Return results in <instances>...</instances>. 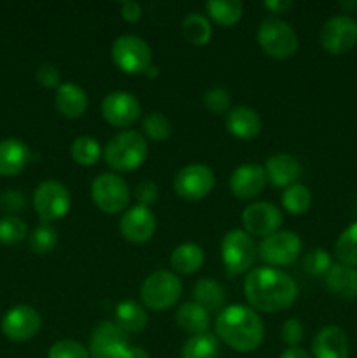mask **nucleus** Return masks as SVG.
<instances>
[{
    "mask_svg": "<svg viewBox=\"0 0 357 358\" xmlns=\"http://www.w3.org/2000/svg\"><path fill=\"white\" fill-rule=\"evenodd\" d=\"M245 299L262 313L284 311L296 301L298 285L287 273L275 268H254L244 282Z\"/></svg>",
    "mask_w": 357,
    "mask_h": 358,
    "instance_id": "obj_1",
    "label": "nucleus"
},
{
    "mask_svg": "<svg viewBox=\"0 0 357 358\" xmlns=\"http://www.w3.org/2000/svg\"><path fill=\"white\" fill-rule=\"evenodd\" d=\"M216 336L230 348L248 353L261 346L265 339V325L252 308L231 304L217 315Z\"/></svg>",
    "mask_w": 357,
    "mask_h": 358,
    "instance_id": "obj_2",
    "label": "nucleus"
},
{
    "mask_svg": "<svg viewBox=\"0 0 357 358\" xmlns=\"http://www.w3.org/2000/svg\"><path fill=\"white\" fill-rule=\"evenodd\" d=\"M147 140L142 133L121 131L107 143L105 147V163L115 171H133L142 166L144 161L147 159Z\"/></svg>",
    "mask_w": 357,
    "mask_h": 358,
    "instance_id": "obj_3",
    "label": "nucleus"
},
{
    "mask_svg": "<svg viewBox=\"0 0 357 358\" xmlns=\"http://www.w3.org/2000/svg\"><path fill=\"white\" fill-rule=\"evenodd\" d=\"M182 296V283L175 273L154 271L140 287V299L153 311L174 308Z\"/></svg>",
    "mask_w": 357,
    "mask_h": 358,
    "instance_id": "obj_4",
    "label": "nucleus"
},
{
    "mask_svg": "<svg viewBox=\"0 0 357 358\" xmlns=\"http://www.w3.org/2000/svg\"><path fill=\"white\" fill-rule=\"evenodd\" d=\"M258 44L270 58L287 59L298 51V35L289 23L270 17L259 24Z\"/></svg>",
    "mask_w": 357,
    "mask_h": 358,
    "instance_id": "obj_5",
    "label": "nucleus"
},
{
    "mask_svg": "<svg viewBox=\"0 0 357 358\" xmlns=\"http://www.w3.org/2000/svg\"><path fill=\"white\" fill-rule=\"evenodd\" d=\"M112 62L125 73H144L153 65V51L144 38L121 35L112 42Z\"/></svg>",
    "mask_w": 357,
    "mask_h": 358,
    "instance_id": "obj_6",
    "label": "nucleus"
},
{
    "mask_svg": "<svg viewBox=\"0 0 357 358\" xmlns=\"http://www.w3.org/2000/svg\"><path fill=\"white\" fill-rule=\"evenodd\" d=\"M255 255H258V248L251 234L241 229H233L224 234L220 241V257L227 271L234 275L248 271L254 264Z\"/></svg>",
    "mask_w": 357,
    "mask_h": 358,
    "instance_id": "obj_7",
    "label": "nucleus"
},
{
    "mask_svg": "<svg viewBox=\"0 0 357 358\" xmlns=\"http://www.w3.org/2000/svg\"><path fill=\"white\" fill-rule=\"evenodd\" d=\"M34 208L46 224L63 219L70 210L69 189L58 180H44L34 191Z\"/></svg>",
    "mask_w": 357,
    "mask_h": 358,
    "instance_id": "obj_8",
    "label": "nucleus"
},
{
    "mask_svg": "<svg viewBox=\"0 0 357 358\" xmlns=\"http://www.w3.org/2000/svg\"><path fill=\"white\" fill-rule=\"evenodd\" d=\"M91 198L98 210L114 215L128 206L130 189L119 175L102 173L91 184Z\"/></svg>",
    "mask_w": 357,
    "mask_h": 358,
    "instance_id": "obj_9",
    "label": "nucleus"
},
{
    "mask_svg": "<svg viewBox=\"0 0 357 358\" xmlns=\"http://www.w3.org/2000/svg\"><path fill=\"white\" fill-rule=\"evenodd\" d=\"M216 185V175L206 164L192 163L184 166L177 171L174 178V189L182 199L188 201H198L205 196L210 194V191Z\"/></svg>",
    "mask_w": 357,
    "mask_h": 358,
    "instance_id": "obj_10",
    "label": "nucleus"
},
{
    "mask_svg": "<svg viewBox=\"0 0 357 358\" xmlns=\"http://www.w3.org/2000/svg\"><path fill=\"white\" fill-rule=\"evenodd\" d=\"M301 254V240L293 231H276L262 238L258 255L268 266H289Z\"/></svg>",
    "mask_w": 357,
    "mask_h": 358,
    "instance_id": "obj_11",
    "label": "nucleus"
},
{
    "mask_svg": "<svg viewBox=\"0 0 357 358\" xmlns=\"http://www.w3.org/2000/svg\"><path fill=\"white\" fill-rule=\"evenodd\" d=\"M321 45L329 55H345L357 44V23L346 14L332 16L322 24Z\"/></svg>",
    "mask_w": 357,
    "mask_h": 358,
    "instance_id": "obj_12",
    "label": "nucleus"
},
{
    "mask_svg": "<svg viewBox=\"0 0 357 358\" xmlns=\"http://www.w3.org/2000/svg\"><path fill=\"white\" fill-rule=\"evenodd\" d=\"M128 334L115 322H102L90 338L91 358H122L128 352Z\"/></svg>",
    "mask_w": 357,
    "mask_h": 358,
    "instance_id": "obj_13",
    "label": "nucleus"
},
{
    "mask_svg": "<svg viewBox=\"0 0 357 358\" xmlns=\"http://www.w3.org/2000/svg\"><path fill=\"white\" fill-rule=\"evenodd\" d=\"M41 324L42 318L35 308L28 304H18L4 315L0 329L7 339L21 343L34 338L41 329Z\"/></svg>",
    "mask_w": 357,
    "mask_h": 358,
    "instance_id": "obj_14",
    "label": "nucleus"
},
{
    "mask_svg": "<svg viewBox=\"0 0 357 358\" xmlns=\"http://www.w3.org/2000/svg\"><path fill=\"white\" fill-rule=\"evenodd\" d=\"M282 222V212L268 201L252 203L241 213V224L245 227V233H248L251 236H270V234L279 231Z\"/></svg>",
    "mask_w": 357,
    "mask_h": 358,
    "instance_id": "obj_15",
    "label": "nucleus"
},
{
    "mask_svg": "<svg viewBox=\"0 0 357 358\" xmlns=\"http://www.w3.org/2000/svg\"><path fill=\"white\" fill-rule=\"evenodd\" d=\"M140 112H142L140 101L126 91H114L102 101V115L114 128L132 126L140 117Z\"/></svg>",
    "mask_w": 357,
    "mask_h": 358,
    "instance_id": "obj_16",
    "label": "nucleus"
},
{
    "mask_svg": "<svg viewBox=\"0 0 357 358\" xmlns=\"http://www.w3.org/2000/svg\"><path fill=\"white\" fill-rule=\"evenodd\" d=\"M119 231L130 243H146L156 233V217L149 206L135 205L122 213Z\"/></svg>",
    "mask_w": 357,
    "mask_h": 358,
    "instance_id": "obj_17",
    "label": "nucleus"
},
{
    "mask_svg": "<svg viewBox=\"0 0 357 358\" xmlns=\"http://www.w3.org/2000/svg\"><path fill=\"white\" fill-rule=\"evenodd\" d=\"M266 173L261 164H240L230 177V189L237 198L252 199L265 189Z\"/></svg>",
    "mask_w": 357,
    "mask_h": 358,
    "instance_id": "obj_18",
    "label": "nucleus"
},
{
    "mask_svg": "<svg viewBox=\"0 0 357 358\" xmlns=\"http://www.w3.org/2000/svg\"><path fill=\"white\" fill-rule=\"evenodd\" d=\"M266 180L273 185V187H289V185L298 184L303 168L301 163L290 154H275V156L268 157L265 164Z\"/></svg>",
    "mask_w": 357,
    "mask_h": 358,
    "instance_id": "obj_19",
    "label": "nucleus"
},
{
    "mask_svg": "<svg viewBox=\"0 0 357 358\" xmlns=\"http://www.w3.org/2000/svg\"><path fill=\"white\" fill-rule=\"evenodd\" d=\"M314 358H346L349 357V341L343 329L328 325L317 332L312 343Z\"/></svg>",
    "mask_w": 357,
    "mask_h": 358,
    "instance_id": "obj_20",
    "label": "nucleus"
},
{
    "mask_svg": "<svg viewBox=\"0 0 357 358\" xmlns=\"http://www.w3.org/2000/svg\"><path fill=\"white\" fill-rule=\"evenodd\" d=\"M31 152L24 142L18 138L0 140V175L14 177L28 166Z\"/></svg>",
    "mask_w": 357,
    "mask_h": 358,
    "instance_id": "obj_21",
    "label": "nucleus"
},
{
    "mask_svg": "<svg viewBox=\"0 0 357 358\" xmlns=\"http://www.w3.org/2000/svg\"><path fill=\"white\" fill-rule=\"evenodd\" d=\"M226 128L237 138L252 140L261 133L262 122L254 108L240 105V107H234L227 112Z\"/></svg>",
    "mask_w": 357,
    "mask_h": 358,
    "instance_id": "obj_22",
    "label": "nucleus"
},
{
    "mask_svg": "<svg viewBox=\"0 0 357 358\" xmlns=\"http://www.w3.org/2000/svg\"><path fill=\"white\" fill-rule=\"evenodd\" d=\"M55 107L63 117L77 119L84 115L88 108V94L86 91L76 83H62V86L56 90Z\"/></svg>",
    "mask_w": 357,
    "mask_h": 358,
    "instance_id": "obj_23",
    "label": "nucleus"
},
{
    "mask_svg": "<svg viewBox=\"0 0 357 358\" xmlns=\"http://www.w3.org/2000/svg\"><path fill=\"white\" fill-rule=\"evenodd\" d=\"M326 285L335 296L343 299L357 297V268L345 264H332L326 275Z\"/></svg>",
    "mask_w": 357,
    "mask_h": 358,
    "instance_id": "obj_24",
    "label": "nucleus"
},
{
    "mask_svg": "<svg viewBox=\"0 0 357 358\" xmlns=\"http://www.w3.org/2000/svg\"><path fill=\"white\" fill-rule=\"evenodd\" d=\"M175 322L189 336H200L209 331L210 313L206 310H203L200 304L186 303L175 313Z\"/></svg>",
    "mask_w": 357,
    "mask_h": 358,
    "instance_id": "obj_25",
    "label": "nucleus"
},
{
    "mask_svg": "<svg viewBox=\"0 0 357 358\" xmlns=\"http://www.w3.org/2000/svg\"><path fill=\"white\" fill-rule=\"evenodd\" d=\"M203 262H205V254H203V248L196 243L178 245L170 255L172 268L181 275H192L202 269Z\"/></svg>",
    "mask_w": 357,
    "mask_h": 358,
    "instance_id": "obj_26",
    "label": "nucleus"
},
{
    "mask_svg": "<svg viewBox=\"0 0 357 358\" xmlns=\"http://www.w3.org/2000/svg\"><path fill=\"white\" fill-rule=\"evenodd\" d=\"M192 297H195V303L200 304L203 310H206L209 313H216L224 306L226 294H224L223 285L214 278H202L196 282L195 289H192Z\"/></svg>",
    "mask_w": 357,
    "mask_h": 358,
    "instance_id": "obj_27",
    "label": "nucleus"
},
{
    "mask_svg": "<svg viewBox=\"0 0 357 358\" xmlns=\"http://www.w3.org/2000/svg\"><path fill=\"white\" fill-rule=\"evenodd\" d=\"M115 324L126 334H136L147 325V311L135 301H122L115 308Z\"/></svg>",
    "mask_w": 357,
    "mask_h": 358,
    "instance_id": "obj_28",
    "label": "nucleus"
},
{
    "mask_svg": "<svg viewBox=\"0 0 357 358\" xmlns=\"http://www.w3.org/2000/svg\"><path fill=\"white\" fill-rule=\"evenodd\" d=\"M205 7L209 16L220 27H233L244 16V3L238 0H209Z\"/></svg>",
    "mask_w": 357,
    "mask_h": 358,
    "instance_id": "obj_29",
    "label": "nucleus"
},
{
    "mask_svg": "<svg viewBox=\"0 0 357 358\" xmlns=\"http://www.w3.org/2000/svg\"><path fill=\"white\" fill-rule=\"evenodd\" d=\"M220 346L217 336L200 334L191 336L188 341L184 343L181 350V358H219Z\"/></svg>",
    "mask_w": 357,
    "mask_h": 358,
    "instance_id": "obj_30",
    "label": "nucleus"
},
{
    "mask_svg": "<svg viewBox=\"0 0 357 358\" xmlns=\"http://www.w3.org/2000/svg\"><path fill=\"white\" fill-rule=\"evenodd\" d=\"M182 35L186 41L192 45H205L212 37V27L210 21L203 14L192 13L188 14L182 21Z\"/></svg>",
    "mask_w": 357,
    "mask_h": 358,
    "instance_id": "obj_31",
    "label": "nucleus"
},
{
    "mask_svg": "<svg viewBox=\"0 0 357 358\" xmlns=\"http://www.w3.org/2000/svg\"><path fill=\"white\" fill-rule=\"evenodd\" d=\"M70 156L80 166H93L102 156L100 143L93 136H77L72 142V147H70Z\"/></svg>",
    "mask_w": 357,
    "mask_h": 358,
    "instance_id": "obj_32",
    "label": "nucleus"
},
{
    "mask_svg": "<svg viewBox=\"0 0 357 358\" xmlns=\"http://www.w3.org/2000/svg\"><path fill=\"white\" fill-rule=\"evenodd\" d=\"M335 255L340 264L357 268V222L350 224L335 245Z\"/></svg>",
    "mask_w": 357,
    "mask_h": 358,
    "instance_id": "obj_33",
    "label": "nucleus"
},
{
    "mask_svg": "<svg viewBox=\"0 0 357 358\" xmlns=\"http://www.w3.org/2000/svg\"><path fill=\"white\" fill-rule=\"evenodd\" d=\"M312 203V194L303 184H293L286 187L282 194V206L290 215H301L308 210Z\"/></svg>",
    "mask_w": 357,
    "mask_h": 358,
    "instance_id": "obj_34",
    "label": "nucleus"
},
{
    "mask_svg": "<svg viewBox=\"0 0 357 358\" xmlns=\"http://www.w3.org/2000/svg\"><path fill=\"white\" fill-rule=\"evenodd\" d=\"M28 245H30L31 252H35V254H51L56 245H58V231L46 222L41 224V226L31 231L30 238H28Z\"/></svg>",
    "mask_w": 357,
    "mask_h": 358,
    "instance_id": "obj_35",
    "label": "nucleus"
},
{
    "mask_svg": "<svg viewBox=\"0 0 357 358\" xmlns=\"http://www.w3.org/2000/svg\"><path fill=\"white\" fill-rule=\"evenodd\" d=\"M146 140L150 142H164L172 135V122L160 112H150L144 117L142 122Z\"/></svg>",
    "mask_w": 357,
    "mask_h": 358,
    "instance_id": "obj_36",
    "label": "nucleus"
},
{
    "mask_svg": "<svg viewBox=\"0 0 357 358\" xmlns=\"http://www.w3.org/2000/svg\"><path fill=\"white\" fill-rule=\"evenodd\" d=\"M27 224L16 215H6L0 219V245H18L27 238Z\"/></svg>",
    "mask_w": 357,
    "mask_h": 358,
    "instance_id": "obj_37",
    "label": "nucleus"
},
{
    "mask_svg": "<svg viewBox=\"0 0 357 358\" xmlns=\"http://www.w3.org/2000/svg\"><path fill=\"white\" fill-rule=\"evenodd\" d=\"M304 271L312 276H322L328 275V271L331 269V255L328 254V250L324 248H314V250L308 252L304 255Z\"/></svg>",
    "mask_w": 357,
    "mask_h": 358,
    "instance_id": "obj_38",
    "label": "nucleus"
},
{
    "mask_svg": "<svg viewBox=\"0 0 357 358\" xmlns=\"http://www.w3.org/2000/svg\"><path fill=\"white\" fill-rule=\"evenodd\" d=\"M203 105L216 115L227 114L231 110V94L223 87H212L203 94Z\"/></svg>",
    "mask_w": 357,
    "mask_h": 358,
    "instance_id": "obj_39",
    "label": "nucleus"
},
{
    "mask_svg": "<svg viewBox=\"0 0 357 358\" xmlns=\"http://www.w3.org/2000/svg\"><path fill=\"white\" fill-rule=\"evenodd\" d=\"M48 358H91L90 352L84 345L77 341H58L49 348Z\"/></svg>",
    "mask_w": 357,
    "mask_h": 358,
    "instance_id": "obj_40",
    "label": "nucleus"
},
{
    "mask_svg": "<svg viewBox=\"0 0 357 358\" xmlns=\"http://www.w3.org/2000/svg\"><path fill=\"white\" fill-rule=\"evenodd\" d=\"M35 80L38 86L46 87V90H58L62 86V76L59 70L56 69L52 63H42L35 70Z\"/></svg>",
    "mask_w": 357,
    "mask_h": 358,
    "instance_id": "obj_41",
    "label": "nucleus"
},
{
    "mask_svg": "<svg viewBox=\"0 0 357 358\" xmlns=\"http://www.w3.org/2000/svg\"><path fill=\"white\" fill-rule=\"evenodd\" d=\"M27 206V199L24 194L14 189H7L0 194V212L7 213V215H14V213L23 212Z\"/></svg>",
    "mask_w": 357,
    "mask_h": 358,
    "instance_id": "obj_42",
    "label": "nucleus"
},
{
    "mask_svg": "<svg viewBox=\"0 0 357 358\" xmlns=\"http://www.w3.org/2000/svg\"><path fill=\"white\" fill-rule=\"evenodd\" d=\"M280 334H282V341L289 345V348H296L303 341L304 329L298 318H289V320L284 322Z\"/></svg>",
    "mask_w": 357,
    "mask_h": 358,
    "instance_id": "obj_43",
    "label": "nucleus"
},
{
    "mask_svg": "<svg viewBox=\"0 0 357 358\" xmlns=\"http://www.w3.org/2000/svg\"><path fill=\"white\" fill-rule=\"evenodd\" d=\"M135 198L139 205L149 206L158 199V185L153 180H142L135 187Z\"/></svg>",
    "mask_w": 357,
    "mask_h": 358,
    "instance_id": "obj_44",
    "label": "nucleus"
},
{
    "mask_svg": "<svg viewBox=\"0 0 357 358\" xmlns=\"http://www.w3.org/2000/svg\"><path fill=\"white\" fill-rule=\"evenodd\" d=\"M121 16L128 23H136L142 17V7H140V3L133 2V0H128L121 6Z\"/></svg>",
    "mask_w": 357,
    "mask_h": 358,
    "instance_id": "obj_45",
    "label": "nucleus"
},
{
    "mask_svg": "<svg viewBox=\"0 0 357 358\" xmlns=\"http://www.w3.org/2000/svg\"><path fill=\"white\" fill-rule=\"evenodd\" d=\"M262 6L273 14H284L286 10H289L293 7V2L290 0H266L262 2Z\"/></svg>",
    "mask_w": 357,
    "mask_h": 358,
    "instance_id": "obj_46",
    "label": "nucleus"
},
{
    "mask_svg": "<svg viewBox=\"0 0 357 358\" xmlns=\"http://www.w3.org/2000/svg\"><path fill=\"white\" fill-rule=\"evenodd\" d=\"M280 358H312V357L308 355L303 348L296 346V348H287L286 352L280 355Z\"/></svg>",
    "mask_w": 357,
    "mask_h": 358,
    "instance_id": "obj_47",
    "label": "nucleus"
},
{
    "mask_svg": "<svg viewBox=\"0 0 357 358\" xmlns=\"http://www.w3.org/2000/svg\"><path fill=\"white\" fill-rule=\"evenodd\" d=\"M122 358H150V357L142 346H130L128 352L125 353V357Z\"/></svg>",
    "mask_w": 357,
    "mask_h": 358,
    "instance_id": "obj_48",
    "label": "nucleus"
},
{
    "mask_svg": "<svg viewBox=\"0 0 357 358\" xmlns=\"http://www.w3.org/2000/svg\"><path fill=\"white\" fill-rule=\"evenodd\" d=\"M144 76H147V77H149V79H154V77L160 76V70H158L156 65H150L149 69H147L146 72H144Z\"/></svg>",
    "mask_w": 357,
    "mask_h": 358,
    "instance_id": "obj_49",
    "label": "nucleus"
}]
</instances>
